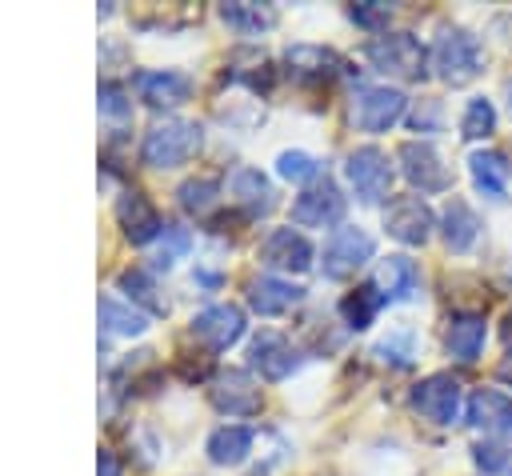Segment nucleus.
I'll return each mask as SVG.
<instances>
[{
  "mask_svg": "<svg viewBox=\"0 0 512 476\" xmlns=\"http://www.w3.org/2000/svg\"><path fill=\"white\" fill-rule=\"evenodd\" d=\"M428 64H432V72L444 84L464 88V84H472L484 72V48H480V40L468 28H444L436 36V44H432Z\"/></svg>",
  "mask_w": 512,
  "mask_h": 476,
  "instance_id": "1",
  "label": "nucleus"
},
{
  "mask_svg": "<svg viewBox=\"0 0 512 476\" xmlns=\"http://www.w3.org/2000/svg\"><path fill=\"white\" fill-rule=\"evenodd\" d=\"M200 140H204V136H200V124H196V120L164 116V120H156V124L144 132V140H140V160H144L148 168H176V164H184V160L196 156Z\"/></svg>",
  "mask_w": 512,
  "mask_h": 476,
  "instance_id": "2",
  "label": "nucleus"
},
{
  "mask_svg": "<svg viewBox=\"0 0 512 476\" xmlns=\"http://www.w3.org/2000/svg\"><path fill=\"white\" fill-rule=\"evenodd\" d=\"M364 56L376 72L400 76V80H420L428 68V52L412 32H380L364 44Z\"/></svg>",
  "mask_w": 512,
  "mask_h": 476,
  "instance_id": "3",
  "label": "nucleus"
},
{
  "mask_svg": "<svg viewBox=\"0 0 512 476\" xmlns=\"http://www.w3.org/2000/svg\"><path fill=\"white\" fill-rule=\"evenodd\" d=\"M344 176H348L356 200H364V204H380V200L392 192L396 168H392V160H388L376 144H364V148L348 152V160H344Z\"/></svg>",
  "mask_w": 512,
  "mask_h": 476,
  "instance_id": "4",
  "label": "nucleus"
},
{
  "mask_svg": "<svg viewBox=\"0 0 512 476\" xmlns=\"http://www.w3.org/2000/svg\"><path fill=\"white\" fill-rule=\"evenodd\" d=\"M412 408L432 424H456L464 408V388L452 372H432L412 388Z\"/></svg>",
  "mask_w": 512,
  "mask_h": 476,
  "instance_id": "5",
  "label": "nucleus"
},
{
  "mask_svg": "<svg viewBox=\"0 0 512 476\" xmlns=\"http://www.w3.org/2000/svg\"><path fill=\"white\" fill-rule=\"evenodd\" d=\"M372 252H376V240H372L364 228L344 224V228H336V232L324 240V260H320V268H324L328 280H344V276H352L356 268H364V264L372 260Z\"/></svg>",
  "mask_w": 512,
  "mask_h": 476,
  "instance_id": "6",
  "label": "nucleus"
},
{
  "mask_svg": "<svg viewBox=\"0 0 512 476\" xmlns=\"http://www.w3.org/2000/svg\"><path fill=\"white\" fill-rule=\"evenodd\" d=\"M396 160H400L404 180L416 184L420 192H444V188H452V172H448L444 156L436 152V144H428V140H404L400 152H396Z\"/></svg>",
  "mask_w": 512,
  "mask_h": 476,
  "instance_id": "7",
  "label": "nucleus"
},
{
  "mask_svg": "<svg viewBox=\"0 0 512 476\" xmlns=\"http://www.w3.org/2000/svg\"><path fill=\"white\" fill-rule=\"evenodd\" d=\"M384 228L400 244H424L432 236V228H436V216H432L424 196H396L384 208Z\"/></svg>",
  "mask_w": 512,
  "mask_h": 476,
  "instance_id": "8",
  "label": "nucleus"
},
{
  "mask_svg": "<svg viewBox=\"0 0 512 476\" xmlns=\"http://www.w3.org/2000/svg\"><path fill=\"white\" fill-rule=\"evenodd\" d=\"M248 364H252L264 380H288V376L300 368V352L292 348L288 336L264 328V332H256L252 344H248Z\"/></svg>",
  "mask_w": 512,
  "mask_h": 476,
  "instance_id": "9",
  "label": "nucleus"
},
{
  "mask_svg": "<svg viewBox=\"0 0 512 476\" xmlns=\"http://www.w3.org/2000/svg\"><path fill=\"white\" fill-rule=\"evenodd\" d=\"M404 108H408V96H404L400 88L380 84V88H364V92L356 96L352 120H356L364 132H388V128L404 116Z\"/></svg>",
  "mask_w": 512,
  "mask_h": 476,
  "instance_id": "10",
  "label": "nucleus"
},
{
  "mask_svg": "<svg viewBox=\"0 0 512 476\" xmlns=\"http://www.w3.org/2000/svg\"><path fill=\"white\" fill-rule=\"evenodd\" d=\"M192 336L204 340L212 352L232 348L244 336V308H236V304H208V308H200L192 316Z\"/></svg>",
  "mask_w": 512,
  "mask_h": 476,
  "instance_id": "11",
  "label": "nucleus"
},
{
  "mask_svg": "<svg viewBox=\"0 0 512 476\" xmlns=\"http://www.w3.org/2000/svg\"><path fill=\"white\" fill-rule=\"evenodd\" d=\"M208 396H212V404H216L220 412H228V416H256V412H260V404H264V396H260L256 380H252L248 372H240V368L216 372V380H212Z\"/></svg>",
  "mask_w": 512,
  "mask_h": 476,
  "instance_id": "12",
  "label": "nucleus"
},
{
  "mask_svg": "<svg viewBox=\"0 0 512 476\" xmlns=\"http://www.w3.org/2000/svg\"><path fill=\"white\" fill-rule=\"evenodd\" d=\"M340 216H344V196H340V188H336L332 180L312 184V188H304V192L292 200V220L304 224V228H328V224H336Z\"/></svg>",
  "mask_w": 512,
  "mask_h": 476,
  "instance_id": "13",
  "label": "nucleus"
},
{
  "mask_svg": "<svg viewBox=\"0 0 512 476\" xmlns=\"http://www.w3.org/2000/svg\"><path fill=\"white\" fill-rule=\"evenodd\" d=\"M136 84V96L148 104V108H176L192 96V80L184 72H172V68H148V72H136L132 76Z\"/></svg>",
  "mask_w": 512,
  "mask_h": 476,
  "instance_id": "14",
  "label": "nucleus"
},
{
  "mask_svg": "<svg viewBox=\"0 0 512 476\" xmlns=\"http://www.w3.org/2000/svg\"><path fill=\"white\" fill-rule=\"evenodd\" d=\"M260 264L276 272H304L312 268V244L296 228H272L260 244Z\"/></svg>",
  "mask_w": 512,
  "mask_h": 476,
  "instance_id": "15",
  "label": "nucleus"
},
{
  "mask_svg": "<svg viewBox=\"0 0 512 476\" xmlns=\"http://www.w3.org/2000/svg\"><path fill=\"white\" fill-rule=\"evenodd\" d=\"M468 420L488 432L492 440H512V396L496 392V388H480L468 400Z\"/></svg>",
  "mask_w": 512,
  "mask_h": 476,
  "instance_id": "16",
  "label": "nucleus"
},
{
  "mask_svg": "<svg viewBox=\"0 0 512 476\" xmlns=\"http://www.w3.org/2000/svg\"><path fill=\"white\" fill-rule=\"evenodd\" d=\"M116 220H120V228H124V236H128L132 244H148V240H156V236L164 232L160 212H156V208L148 204V196H140L136 188L116 200Z\"/></svg>",
  "mask_w": 512,
  "mask_h": 476,
  "instance_id": "17",
  "label": "nucleus"
},
{
  "mask_svg": "<svg viewBox=\"0 0 512 476\" xmlns=\"http://www.w3.org/2000/svg\"><path fill=\"white\" fill-rule=\"evenodd\" d=\"M284 64H288V72L300 76V80H332V76L348 72L344 56H336V52L324 48V44H292V48L284 52Z\"/></svg>",
  "mask_w": 512,
  "mask_h": 476,
  "instance_id": "18",
  "label": "nucleus"
},
{
  "mask_svg": "<svg viewBox=\"0 0 512 476\" xmlns=\"http://www.w3.org/2000/svg\"><path fill=\"white\" fill-rule=\"evenodd\" d=\"M484 332H488V324H484L480 312H456V316L448 320V332H444L448 356H452L456 364H472V360L480 356V348H484Z\"/></svg>",
  "mask_w": 512,
  "mask_h": 476,
  "instance_id": "19",
  "label": "nucleus"
},
{
  "mask_svg": "<svg viewBox=\"0 0 512 476\" xmlns=\"http://www.w3.org/2000/svg\"><path fill=\"white\" fill-rule=\"evenodd\" d=\"M228 192L248 216H268L276 208V192H272V184L260 168H236L232 180H228Z\"/></svg>",
  "mask_w": 512,
  "mask_h": 476,
  "instance_id": "20",
  "label": "nucleus"
},
{
  "mask_svg": "<svg viewBox=\"0 0 512 476\" xmlns=\"http://www.w3.org/2000/svg\"><path fill=\"white\" fill-rule=\"evenodd\" d=\"M300 296H304V288H296V284H288V280H280V276H256V280L248 284V304H252V312H260V316H280V312L296 308Z\"/></svg>",
  "mask_w": 512,
  "mask_h": 476,
  "instance_id": "21",
  "label": "nucleus"
},
{
  "mask_svg": "<svg viewBox=\"0 0 512 476\" xmlns=\"http://www.w3.org/2000/svg\"><path fill=\"white\" fill-rule=\"evenodd\" d=\"M440 232H444V244H448L452 252H468V248L476 244V236H480V216L472 212L468 200L452 196V200L444 204V212H440Z\"/></svg>",
  "mask_w": 512,
  "mask_h": 476,
  "instance_id": "22",
  "label": "nucleus"
},
{
  "mask_svg": "<svg viewBox=\"0 0 512 476\" xmlns=\"http://www.w3.org/2000/svg\"><path fill=\"white\" fill-rule=\"evenodd\" d=\"M416 264L408 256H388V260H376V272H372V288L384 296V300H408L416 292Z\"/></svg>",
  "mask_w": 512,
  "mask_h": 476,
  "instance_id": "23",
  "label": "nucleus"
},
{
  "mask_svg": "<svg viewBox=\"0 0 512 476\" xmlns=\"http://www.w3.org/2000/svg\"><path fill=\"white\" fill-rule=\"evenodd\" d=\"M468 172H472V180H476V188H480V192H488V196H496V200L508 192L512 164H508V156H504V152H496V148L472 152V156H468Z\"/></svg>",
  "mask_w": 512,
  "mask_h": 476,
  "instance_id": "24",
  "label": "nucleus"
},
{
  "mask_svg": "<svg viewBox=\"0 0 512 476\" xmlns=\"http://www.w3.org/2000/svg\"><path fill=\"white\" fill-rule=\"evenodd\" d=\"M252 440L256 436H252L248 424H224V428H216L208 436V460L220 464V468H232L252 452Z\"/></svg>",
  "mask_w": 512,
  "mask_h": 476,
  "instance_id": "25",
  "label": "nucleus"
},
{
  "mask_svg": "<svg viewBox=\"0 0 512 476\" xmlns=\"http://www.w3.org/2000/svg\"><path fill=\"white\" fill-rule=\"evenodd\" d=\"M220 20L244 36H256V32H268L276 24V8L268 4H252V0H236V4H220Z\"/></svg>",
  "mask_w": 512,
  "mask_h": 476,
  "instance_id": "26",
  "label": "nucleus"
},
{
  "mask_svg": "<svg viewBox=\"0 0 512 476\" xmlns=\"http://www.w3.org/2000/svg\"><path fill=\"white\" fill-rule=\"evenodd\" d=\"M120 292L128 296V304L136 300V304H144L152 316H164V312H168V300L160 296L152 272H144V268H124V272H120Z\"/></svg>",
  "mask_w": 512,
  "mask_h": 476,
  "instance_id": "27",
  "label": "nucleus"
},
{
  "mask_svg": "<svg viewBox=\"0 0 512 476\" xmlns=\"http://www.w3.org/2000/svg\"><path fill=\"white\" fill-rule=\"evenodd\" d=\"M100 324H104V332H116V336H140L144 328H148V320H144V312H136L132 304H124V300H116V296H100Z\"/></svg>",
  "mask_w": 512,
  "mask_h": 476,
  "instance_id": "28",
  "label": "nucleus"
},
{
  "mask_svg": "<svg viewBox=\"0 0 512 476\" xmlns=\"http://www.w3.org/2000/svg\"><path fill=\"white\" fill-rule=\"evenodd\" d=\"M176 196H180V208L204 216V212H212L216 200H220V180H216V176H192V180H184V184L176 188Z\"/></svg>",
  "mask_w": 512,
  "mask_h": 476,
  "instance_id": "29",
  "label": "nucleus"
},
{
  "mask_svg": "<svg viewBox=\"0 0 512 476\" xmlns=\"http://www.w3.org/2000/svg\"><path fill=\"white\" fill-rule=\"evenodd\" d=\"M380 304H384V296L368 284V288H356V292H348L344 300H340V312H344V324L348 328H368L372 324V316L380 312Z\"/></svg>",
  "mask_w": 512,
  "mask_h": 476,
  "instance_id": "30",
  "label": "nucleus"
},
{
  "mask_svg": "<svg viewBox=\"0 0 512 476\" xmlns=\"http://www.w3.org/2000/svg\"><path fill=\"white\" fill-rule=\"evenodd\" d=\"M472 460L484 476H512V440H480L472 444Z\"/></svg>",
  "mask_w": 512,
  "mask_h": 476,
  "instance_id": "31",
  "label": "nucleus"
},
{
  "mask_svg": "<svg viewBox=\"0 0 512 476\" xmlns=\"http://www.w3.org/2000/svg\"><path fill=\"white\" fill-rule=\"evenodd\" d=\"M492 132H496V108H492V100H484V96L468 100L464 120H460V136L464 140H484Z\"/></svg>",
  "mask_w": 512,
  "mask_h": 476,
  "instance_id": "32",
  "label": "nucleus"
},
{
  "mask_svg": "<svg viewBox=\"0 0 512 476\" xmlns=\"http://www.w3.org/2000/svg\"><path fill=\"white\" fill-rule=\"evenodd\" d=\"M276 172L284 176V180H316L320 176V160L316 156H308V152H300V148H292V152H280L276 156Z\"/></svg>",
  "mask_w": 512,
  "mask_h": 476,
  "instance_id": "33",
  "label": "nucleus"
},
{
  "mask_svg": "<svg viewBox=\"0 0 512 476\" xmlns=\"http://www.w3.org/2000/svg\"><path fill=\"white\" fill-rule=\"evenodd\" d=\"M100 112L112 116V120H128L132 116V100L124 92V84H112V80L100 84Z\"/></svg>",
  "mask_w": 512,
  "mask_h": 476,
  "instance_id": "34",
  "label": "nucleus"
},
{
  "mask_svg": "<svg viewBox=\"0 0 512 476\" xmlns=\"http://www.w3.org/2000/svg\"><path fill=\"white\" fill-rule=\"evenodd\" d=\"M348 16L360 24V28H384L388 20H392V4H380V0H368V4H352L348 8Z\"/></svg>",
  "mask_w": 512,
  "mask_h": 476,
  "instance_id": "35",
  "label": "nucleus"
},
{
  "mask_svg": "<svg viewBox=\"0 0 512 476\" xmlns=\"http://www.w3.org/2000/svg\"><path fill=\"white\" fill-rule=\"evenodd\" d=\"M164 236H168V244H160L156 264H164V268H168L180 252H188V232H184V228H176V224H168V228H164Z\"/></svg>",
  "mask_w": 512,
  "mask_h": 476,
  "instance_id": "36",
  "label": "nucleus"
},
{
  "mask_svg": "<svg viewBox=\"0 0 512 476\" xmlns=\"http://www.w3.org/2000/svg\"><path fill=\"white\" fill-rule=\"evenodd\" d=\"M96 476H120V460L108 448H100V456H96Z\"/></svg>",
  "mask_w": 512,
  "mask_h": 476,
  "instance_id": "37",
  "label": "nucleus"
},
{
  "mask_svg": "<svg viewBox=\"0 0 512 476\" xmlns=\"http://www.w3.org/2000/svg\"><path fill=\"white\" fill-rule=\"evenodd\" d=\"M412 124H416V132H428V128H436V104H428V112H424V116L416 112V116H412Z\"/></svg>",
  "mask_w": 512,
  "mask_h": 476,
  "instance_id": "38",
  "label": "nucleus"
},
{
  "mask_svg": "<svg viewBox=\"0 0 512 476\" xmlns=\"http://www.w3.org/2000/svg\"><path fill=\"white\" fill-rule=\"evenodd\" d=\"M496 376H500L504 384H512V352H508V356L500 360V368H496Z\"/></svg>",
  "mask_w": 512,
  "mask_h": 476,
  "instance_id": "39",
  "label": "nucleus"
},
{
  "mask_svg": "<svg viewBox=\"0 0 512 476\" xmlns=\"http://www.w3.org/2000/svg\"><path fill=\"white\" fill-rule=\"evenodd\" d=\"M508 108H512V80H508Z\"/></svg>",
  "mask_w": 512,
  "mask_h": 476,
  "instance_id": "40",
  "label": "nucleus"
},
{
  "mask_svg": "<svg viewBox=\"0 0 512 476\" xmlns=\"http://www.w3.org/2000/svg\"><path fill=\"white\" fill-rule=\"evenodd\" d=\"M256 476H260V472H256Z\"/></svg>",
  "mask_w": 512,
  "mask_h": 476,
  "instance_id": "41",
  "label": "nucleus"
}]
</instances>
